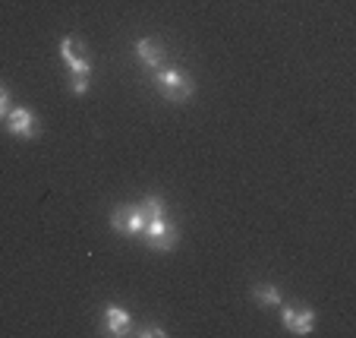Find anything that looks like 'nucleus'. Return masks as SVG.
I'll use <instances>...</instances> for the list:
<instances>
[{"label":"nucleus","instance_id":"1","mask_svg":"<svg viewBox=\"0 0 356 338\" xmlns=\"http://www.w3.org/2000/svg\"><path fill=\"white\" fill-rule=\"evenodd\" d=\"M155 82H158V92H161L168 102H180L183 105V102H189L193 92H195L189 73H183V70H158Z\"/></svg>","mask_w":356,"mask_h":338},{"label":"nucleus","instance_id":"2","mask_svg":"<svg viewBox=\"0 0 356 338\" xmlns=\"http://www.w3.org/2000/svg\"><path fill=\"white\" fill-rule=\"evenodd\" d=\"M142 237H145V244L152 247V250L158 253H168L177 247V240H180V231L174 228V224L168 222V218H152V222L145 224V231H142Z\"/></svg>","mask_w":356,"mask_h":338},{"label":"nucleus","instance_id":"3","mask_svg":"<svg viewBox=\"0 0 356 338\" xmlns=\"http://www.w3.org/2000/svg\"><path fill=\"white\" fill-rule=\"evenodd\" d=\"M7 130L19 139H35L38 136V117L29 108H10L7 111Z\"/></svg>","mask_w":356,"mask_h":338},{"label":"nucleus","instance_id":"4","mask_svg":"<svg viewBox=\"0 0 356 338\" xmlns=\"http://www.w3.org/2000/svg\"><path fill=\"white\" fill-rule=\"evenodd\" d=\"M60 57H63V63L70 67V73L73 76H92V63H88L86 54H82V45L76 38H63L60 41Z\"/></svg>","mask_w":356,"mask_h":338},{"label":"nucleus","instance_id":"5","mask_svg":"<svg viewBox=\"0 0 356 338\" xmlns=\"http://www.w3.org/2000/svg\"><path fill=\"white\" fill-rule=\"evenodd\" d=\"M281 319L293 335H309L312 325H316V313L312 310H296V307H284L281 310Z\"/></svg>","mask_w":356,"mask_h":338},{"label":"nucleus","instance_id":"6","mask_svg":"<svg viewBox=\"0 0 356 338\" xmlns=\"http://www.w3.org/2000/svg\"><path fill=\"white\" fill-rule=\"evenodd\" d=\"M136 57H139L142 67L161 70V63H164V45L158 38H142V41H136Z\"/></svg>","mask_w":356,"mask_h":338},{"label":"nucleus","instance_id":"7","mask_svg":"<svg viewBox=\"0 0 356 338\" xmlns=\"http://www.w3.org/2000/svg\"><path fill=\"white\" fill-rule=\"evenodd\" d=\"M129 313L123 310V307H117V304H111V307H104V332L108 335H127L129 332Z\"/></svg>","mask_w":356,"mask_h":338},{"label":"nucleus","instance_id":"8","mask_svg":"<svg viewBox=\"0 0 356 338\" xmlns=\"http://www.w3.org/2000/svg\"><path fill=\"white\" fill-rule=\"evenodd\" d=\"M252 298H256L259 307H268V310H275V307L284 304V300H281V291H277L275 284H268V282L256 284V288H252Z\"/></svg>","mask_w":356,"mask_h":338},{"label":"nucleus","instance_id":"9","mask_svg":"<svg viewBox=\"0 0 356 338\" xmlns=\"http://www.w3.org/2000/svg\"><path fill=\"white\" fill-rule=\"evenodd\" d=\"M145 224H148L145 212H142L139 206H133V209H129V222H127V234H129V237L142 234V231H145Z\"/></svg>","mask_w":356,"mask_h":338},{"label":"nucleus","instance_id":"10","mask_svg":"<svg viewBox=\"0 0 356 338\" xmlns=\"http://www.w3.org/2000/svg\"><path fill=\"white\" fill-rule=\"evenodd\" d=\"M139 209L145 212L148 222H152V218H161V215H164V199H161V197H145V199L139 203Z\"/></svg>","mask_w":356,"mask_h":338},{"label":"nucleus","instance_id":"11","mask_svg":"<svg viewBox=\"0 0 356 338\" xmlns=\"http://www.w3.org/2000/svg\"><path fill=\"white\" fill-rule=\"evenodd\" d=\"M127 222H129V206H120V209H114V215H111V228H114L117 234L127 237Z\"/></svg>","mask_w":356,"mask_h":338},{"label":"nucleus","instance_id":"12","mask_svg":"<svg viewBox=\"0 0 356 338\" xmlns=\"http://www.w3.org/2000/svg\"><path fill=\"white\" fill-rule=\"evenodd\" d=\"M70 89H73V95H86L88 92V76H73Z\"/></svg>","mask_w":356,"mask_h":338},{"label":"nucleus","instance_id":"13","mask_svg":"<svg viewBox=\"0 0 356 338\" xmlns=\"http://www.w3.org/2000/svg\"><path fill=\"white\" fill-rule=\"evenodd\" d=\"M7 111H10V92H7L3 86H0V117L7 114Z\"/></svg>","mask_w":356,"mask_h":338},{"label":"nucleus","instance_id":"14","mask_svg":"<svg viewBox=\"0 0 356 338\" xmlns=\"http://www.w3.org/2000/svg\"><path fill=\"white\" fill-rule=\"evenodd\" d=\"M139 335H158L161 338V335H168V332H164L161 325H145V329H139Z\"/></svg>","mask_w":356,"mask_h":338}]
</instances>
